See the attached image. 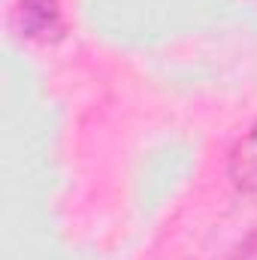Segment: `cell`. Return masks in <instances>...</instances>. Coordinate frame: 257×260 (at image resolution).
<instances>
[{"label":"cell","instance_id":"obj_1","mask_svg":"<svg viewBox=\"0 0 257 260\" xmlns=\"http://www.w3.org/2000/svg\"><path fill=\"white\" fill-rule=\"evenodd\" d=\"M12 27L27 43H58L67 34L61 0H15Z\"/></svg>","mask_w":257,"mask_h":260},{"label":"cell","instance_id":"obj_2","mask_svg":"<svg viewBox=\"0 0 257 260\" xmlns=\"http://www.w3.org/2000/svg\"><path fill=\"white\" fill-rule=\"evenodd\" d=\"M227 176L236 185V191L257 197V121L245 130L227 157Z\"/></svg>","mask_w":257,"mask_h":260},{"label":"cell","instance_id":"obj_3","mask_svg":"<svg viewBox=\"0 0 257 260\" xmlns=\"http://www.w3.org/2000/svg\"><path fill=\"white\" fill-rule=\"evenodd\" d=\"M233 260H257V233L239 248V254H236Z\"/></svg>","mask_w":257,"mask_h":260}]
</instances>
